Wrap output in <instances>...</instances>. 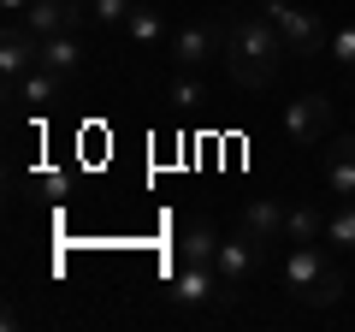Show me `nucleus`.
<instances>
[{
    "mask_svg": "<svg viewBox=\"0 0 355 332\" xmlns=\"http://www.w3.org/2000/svg\"><path fill=\"white\" fill-rule=\"evenodd\" d=\"M284 36H279V24L266 13H237L225 24V72L237 77V83H249V90H261V83H272L279 77V65H284Z\"/></svg>",
    "mask_w": 355,
    "mask_h": 332,
    "instance_id": "nucleus-1",
    "label": "nucleus"
},
{
    "mask_svg": "<svg viewBox=\"0 0 355 332\" xmlns=\"http://www.w3.org/2000/svg\"><path fill=\"white\" fill-rule=\"evenodd\" d=\"M279 285L291 291V303H302V308H331L343 297V273H338V261H331L320 243H291V249H284Z\"/></svg>",
    "mask_w": 355,
    "mask_h": 332,
    "instance_id": "nucleus-2",
    "label": "nucleus"
},
{
    "mask_svg": "<svg viewBox=\"0 0 355 332\" xmlns=\"http://www.w3.org/2000/svg\"><path fill=\"white\" fill-rule=\"evenodd\" d=\"M231 285L219 279L214 261H178L172 273V303L184 308V315H207V308H231Z\"/></svg>",
    "mask_w": 355,
    "mask_h": 332,
    "instance_id": "nucleus-3",
    "label": "nucleus"
},
{
    "mask_svg": "<svg viewBox=\"0 0 355 332\" xmlns=\"http://www.w3.org/2000/svg\"><path fill=\"white\" fill-rule=\"evenodd\" d=\"M266 249H272V243H261L254 231H243V226H237L225 243H219V256H214L219 279H225L231 291H249V285L261 279V267H266Z\"/></svg>",
    "mask_w": 355,
    "mask_h": 332,
    "instance_id": "nucleus-4",
    "label": "nucleus"
},
{
    "mask_svg": "<svg viewBox=\"0 0 355 332\" xmlns=\"http://www.w3.org/2000/svg\"><path fill=\"white\" fill-rule=\"evenodd\" d=\"M254 6L279 24V36H284L291 53H302V60H320V53H326V30H320L314 13H302V6H291V0H254Z\"/></svg>",
    "mask_w": 355,
    "mask_h": 332,
    "instance_id": "nucleus-5",
    "label": "nucleus"
},
{
    "mask_svg": "<svg viewBox=\"0 0 355 332\" xmlns=\"http://www.w3.org/2000/svg\"><path fill=\"white\" fill-rule=\"evenodd\" d=\"M284 137L296 149H320V137H331V101L326 95H296L284 107Z\"/></svg>",
    "mask_w": 355,
    "mask_h": 332,
    "instance_id": "nucleus-6",
    "label": "nucleus"
},
{
    "mask_svg": "<svg viewBox=\"0 0 355 332\" xmlns=\"http://www.w3.org/2000/svg\"><path fill=\"white\" fill-rule=\"evenodd\" d=\"M172 53H178V65H214V60H225V30L219 24H207V18H196V24H178L172 30Z\"/></svg>",
    "mask_w": 355,
    "mask_h": 332,
    "instance_id": "nucleus-7",
    "label": "nucleus"
},
{
    "mask_svg": "<svg viewBox=\"0 0 355 332\" xmlns=\"http://www.w3.org/2000/svg\"><path fill=\"white\" fill-rule=\"evenodd\" d=\"M36 65H42V36H30V30L12 18V30L0 36V72H6V90H18L24 72H36Z\"/></svg>",
    "mask_w": 355,
    "mask_h": 332,
    "instance_id": "nucleus-8",
    "label": "nucleus"
},
{
    "mask_svg": "<svg viewBox=\"0 0 355 332\" xmlns=\"http://www.w3.org/2000/svg\"><path fill=\"white\" fill-rule=\"evenodd\" d=\"M77 18H83V0H30V13L18 24L30 36H60V30H77Z\"/></svg>",
    "mask_w": 355,
    "mask_h": 332,
    "instance_id": "nucleus-9",
    "label": "nucleus"
},
{
    "mask_svg": "<svg viewBox=\"0 0 355 332\" xmlns=\"http://www.w3.org/2000/svg\"><path fill=\"white\" fill-rule=\"evenodd\" d=\"M326 196L355 202V137H326Z\"/></svg>",
    "mask_w": 355,
    "mask_h": 332,
    "instance_id": "nucleus-10",
    "label": "nucleus"
},
{
    "mask_svg": "<svg viewBox=\"0 0 355 332\" xmlns=\"http://www.w3.org/2000/svg\"><path fill=\"white\" fill-rule=\"evenodd\" d=\"M42 65H53L60 77H83V65H89V53H83V42H77V30H60V36H42Z\"/></svg>",
    "mask_w": 355,
    "mask_h": 332,
    "instance_id": "nucleus-11",
    "label": "nucleus"
},
{
    "mask_svg": "<svg viewBox=\"0 0 355 332\" xmlns=\"http://www.w3.org/2000/svg\"><path fill=\"white\" fill-rule=\"evenodd\" d=\"M243 231H254L261 243H284V202L249 196V202H243Z\"/></svg>",
    "mask_w": 355,
    "mask_h": 332,
    "instance_id": "nucleus-12",
    "label": "nucleus"
},
{
    "mask_svg": "<svg viewBox=\"0 0 355 332\" xmlns=\"http://www.w3.org/2000/svg\"><path fill=\"white\" fill-rule=\"evenodd\" d=\"M65 83H71V77H60L53 65H36V72H24V83L6 90V95H12V101H30V107H53L65 95Z\"/></svg>",
    "mask_w": 355,
    "mask_h": 332,
    "instance_id": "nucleus-13",
    "label": "nucleus"
},
{
    "mask_svg": "<svg viewBox=\"0 0 355 332\" xmlns=\"http://www.w3.org/2000/svg\"><path fill=\"white\" fill-rule=\"evenodd\" d=\"M219 243H225V231L207 226V219H190V226L178 231V261H214Z\"/></svg>",
    "mask_w": 355,
    "mask_h": 332,
    "instance_id": "nucleus-14",
    "label": "nucleus"
},
{
    "mask_svg": "<svg viewBox=\"0 0 355 332\" xmlns=\"http://www.w3.org/2000/svg\"><path fill=\"white\" fill-rule=\"evenodd\" d=\"M125 36L137 42V48H160V42H172V30H166L160 6H130V18H125Z\"/></svg>",
    "mask_w": 355,
    "mask_h": 332,
    "instance_id": "nucleus-15",
    "label": "nucleus"
},
{
    "mask_svg": "<svg viewBox=\"0 0 355 332\" xmlns=\"http://www.w3.org/2000/svg\"><path fill=\"white\" fill-rule=\"evenodd\" d=\"M320 231H326V214L314 202L284 208V243H320Z\"/></svg>",
    "mask_w": 355,
    "mask_h": 332,
    "instance_id": "nucleus-16",
    "label": "nucleus"
},
{
    "mask_svg": "<svg viewBox=\"0 0 355 332\" xmlns=\"http://www.w3.org/2000/svg\"><path fill=\"white\" fill-rule=\"evenodd\" d=\"M83 6H89V24L125 30V18H130V6H137V0H83Z\"/></svg>",
    "mask_w": 355,
    "mask_h": 332,
    "instance_id": "nucleus-17",
    "label": "nucleus"
},
{
    "mask_svg": "<svg viewBox=\"0 0 355 332\" xmlns=\"http://www.w3.org/2000/svg\"><path fill=\"white\" fill-rule=\"evenodd\" d=\"M326 53L355 77V18H349V24H338V30H326Z\"/></svg>",
    "mask_w": 355,
    "mask_h": 332,
    "instance_id": "nucleus-18",
    "label": "nucleus"
},
{
    "mask_svg": "<svg viewBox=\"0 0 355 332\" xmlns=\"http://www.w3.org/2000/svg\"><path fill=\"white\" fill-rule=\"evenodd\" d=\"M326 238L343 243V249H355V202H338V208L326 214Z\"/></svg>",
    "mask_w": 355,
    "mask_h": 332,
    "instance_id": "nucleus-19",
    "label": "nucleus"
},
{
    "mask_svg": "<svg viewBox=\"0 0 355 332\" xmlns=\"http://www.w3.org/2000/svg\"><path fill=\"white\" fill-rule=\"evenodd\" d=\"M172 101H178V113H196V107L207 101V90H202V83L190 77V65H184V72L172 77Z\"/></svg>",
    "mask_w": 355,
    "mask_h": 332,
    "instance_id": "nucleus-20",
    "label": "nucleus"
},
{
    "mask_svg": "<svg viewBox=\"0 0 355 332\" xmlns=\"http://www.w3.org/2000/svg\"><path fill=\"white\" fill-rule=\"evenodd\" d=\"M0 13H6V18H24V13H30V0H0Z\"/></svg>",
    "mask_w": 355,
    "mask_h": 332,
    "instance_id": "nucleus-21",
    "label": "nucleus"
},
{
    "mask_svg": "<svg viewBox=\"0 0 355 332\" xmlns=\"http://www.w3.org/2000/svg\"><path fill=\"white\" fill-rule=\"evenodd\" d=\"M137 6H160V0H137Z\"/></svg>",
    "mask_w": 355,
    "mask_h": 332,
    "instance_id": "nucleus-22",
    "label": "nucleus"
}]
</instances>
